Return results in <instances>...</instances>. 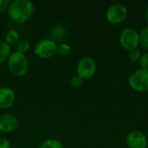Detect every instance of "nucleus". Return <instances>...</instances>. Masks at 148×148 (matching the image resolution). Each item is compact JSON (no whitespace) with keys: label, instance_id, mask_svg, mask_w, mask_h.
<instances>
[{"label":"nucleus","instance_id":"13","mask_svg":"<svg viewBox=\"0 0 148 148\" xmlns=\"http://www.w3.org/2000/svg\"><path fill=\"white\" fill-rule=\"evenodd\" d=\"M10 55V45L4 41H0V63L8 60Z\"/></svg>","mask_w":148,"mask_h":148},{"label":"nucleus","instance_id":"4","mask_svg":"<svg viewBox=\"0 0 148 148\" xmlns=\"http://www.w3.org/2000/svg\"><path fill=\"white\" fill-rule=\"evenodd\" d=\"M130 87L137 92L148 90V69H138L129 77Z\"/></svg>","mask_w":148,"mask_h":148},{"label":"nucleus","instance_id":"24","mask_svg":"<svg viewBox=\"0 0 148 148\" xmlns=\"http://www.w3.org/2000/svg\"><path fill=\"white\" fill-rule=\"evenodd\" d=\"M14 148H21V147H14Z\"/></svg>","mask_w":148,"mask_h":148},{"label":"nucleus","instance_id":"8","mask_svg":"<svg viewBox=\"0 0 148 148\" xmlns=\"http://www.w3.org/2000/svg\"><path fill=\"white\" fill-rule=\"evenodd\" d=\"M126 144L128 148H146L147 146V139L140 131H132L126 138Z\"/></svg>","mask_w":148,"mask_h":148},{"label":"nucleus","instance_id":"7","mask_svg":"<svg viewBox=\"0 0 148 148\" xmlns=\"http://www.w3.org/2000/svg\"><path fill=\"white\" fill-rule=\"evenodd\" d=\"M96 71V63L95 60L91 57H83L82 58L77 66H76V72L77 75L81 78L89 79L94 76Z\"/></svg>","mask_w":148,"mask_h":148},{"label":"nucleus","instance_id":"22","mask_svg":"<svg viewBox=\"0 0 148 148\" xmlns=\"http://www.w3.org/2000/svg\"><path fill=\"white\" fill-rule=\"evenodd\" d=\"M10 142L4 139V138H0V148H10Z\"/></svg>","mask_w":148,"mask_h":148},{"label":"nucleus","instance_id":"20","mask_svg":"<svg viewBox=\"0 0 148 148\" xmlns=\"http://www.w3.org/2000/svg\"><path fill=\"white\" fill-rule=\"evenodd\" d=\"M140 52L139 49H133V50H130L129 51V54H128V56H129V59L133 62H139L140 58Z\"/></svg>","mask_w":148,"mask_h":148},{"label":"nucleus","instance_id":"21","mask_svg":"<svg viewBox=\"0 0 148 148\" xmlns=\"http://www.w3.org/2000/svg\"><path fill=\"white\" fill-rule=\"evenodd\" d=\"M10 1V0H0V13L4 12L9 9Z\"/></svg>","mask_w":148,"mask_h":148},{"label":"nucleus","instance_id":"3","mask_svg":"<svg viewBox=\"0 0 148 148\" xmlns=\"http://www.w3.org/2000/svg\"><path fill=\"white\" fill-rule=\"evenodd\" d=\"M57 44L50 38H44L38 41L35 46V53L41 58H50L56 53Z\"/></svg>","mask_w":148,"mask_h":148},{"label":"nucleus","instance_id":"16","mask_svg":"<svg viewBox=\"0 0 148 148\" xmlns=\"http://www.w3.org/2000/svg\"><path fill=\"white\" fill-rule=\"evenodd\" d=\"M71 51V48L69 44L65 43V42H61L60 44L57 45V49H56V53L59 54L62 56H68Z\"/></svg>","mask_w":148,"mask_h":148},{"label":"nucleus","instance_id":"5","mask_svg":"<svg viewBox=\"0 0 148 148\" xmlns=\"http://www.w3.org/2000/svg\"><path fill=\"white\" fill-rule=\"evenodd\" d=\"M120 42L127 50L135 49L140 44L139 33L133 28H126L121 32Z\"/></svg>","mask_w":148,"mask_h":148},{"label":"nucleus","instance_id":"17","mask_svg":"<svg viewBox=\"0 0 148 148\" xmlns=\"http://www.w3.org/2000/svg\"><path fill=\"white\" fill-rule=\"evenodd\" d=\"M16 49H17V52L24 54L29 49V41L26 40V39H20L19 42L16 43Z\"/></svg>","mask_w":148,"mask_h":148},{"label":"nucleus","instance_id":"23","mask_svg":"<svg viewBox=\"0 0 148 148\" xmlns=\"http://www.w3.org/2000/svg\"><path fill=\"white\" fill-rule=\"evenodd\" d=\"M145 16H146V20H147V23H148V6H147V8L146 9V12H145Z\"/></svg>","mask_w":148,"mask_h":148},{"label":"nucleus","instance_id":"10","mask_svg":"<svg viewBox=\"0 0 148 148\" xmlns=\"http://www.w3.org/2000/svg\"><path fill=\"white\" fill-rule=\"evenodd\" d=\"M16 100V94L14 90L9 87L0 88V108L7 109L10 108Z\"/></svg>","mask_w":148,"mask_h":148},{"label":"nucleus","instance_id":"15","mask_svg":"<svg viewBox=\"0 0 148 148\" xmlns=\"http://www.w3.org/2000/svg\"><path fill=\"white\" fill-rule=\"evenodd\" d=\"M140 36V43L143 48L148 49V27L143 28L139 33Z\"/></svg>","mask_w":148,"mask_h":148},{"label":"nucleus","instance_id":"14","mask_svg":"<svg viewBox=\"0 0 148 148\" xmlns=\"http://www.w3.org/2000/svg\"><path fill=\"white\" fill-rule=\"evenodd\" d=\"M39 148H64L63 144L58 140H55V139H49V140H44L41 145Z\"/></svg>","mask_w":148,"mask_h":148},{"label":"nucleus","instance_id":"11","mask_svg":"<svg viewBox=\"0 0 148 148\" xmlns=\"http://www.w3.org/2000/svg\"><path fill=\"white\" fill-rule=\"evenodd\" d=\"M50 36L52 37L50 39H52L55 42L56 41H62L65 37V36H66V29H65V28L62 25L56 24V25H55L51 29Z\"/></svg>","mask_w":148,"mask_h":148},{"label":"nucleus","instance_id":"1","mask_svg":"<svg viewBox=\"0 0 148 148\" xmlns=\"http://www.w3.org/2000/svg\"><path fill=\"white\" fill-rule=\"evenodd\" d=\"M34 4L29 0H14L10 2L8 14L16 23H24L30 18L34 12Z\"/></svg>","mask_w":148,"mask_h":148},{"label":"nucleus","instance_id":"12","mask_svg":"<svg viewBox=\"0 0 148 148\" xmlns=\"http://www.w3.org/2000/svg\"><path fill=\"white\" fill-rule=\"evenodd\" d=\"M4 39H5L4 42H7L9 45H14V44H16L19 42L20 35H19V33L16 30L10 29V30H9L6 33Z\"/></svg>","mask_w":148,"mask_h":148},{"label":"nucleus","instance_id":"6","mask_svg":"<svg viewBox=\"0 0 148 148\" xmlns=\"http://www.w3.org/2000/svg\"><path fill=\"white\" fill-rule=\"evenodd\" d=\"M127 16V9L121 3H114L108 7L106 12L107 20L112 24L121 23Z\"/></svg>","mask_w":148,"mask_h":148},{"label":"nucleus","instance_id":"19","mask_svg":"<svg viewBox=\"0 0 148 148\" xmlns=\"http://www.w3.org/2000/svg\"><path fill=\"white\" fill-rule=\"evenodd\" d=\"M139 64L142 69H148V53H145L140 56Z\"/></svg>","mask_w":148,"mask_h":148},{"label":"nucleus","instance_id":"2","mask_svg":"<svg viewBox=\"0 0 148 148\" xmlns=\"http://www.w3.org/2000/svg\"><path fill=\"white\" fill-rule=\"evenodd\" d=\"M8 68L10 71L15 76H23L27 74L29 70V62L28 59L24 54L20 52H13L10 55L8 60Z\"/></svg>","mask_w":148,"mask_h":148},{"label":"nucleus","instance_id":"9","mask_svg":"<svg viewBox=\"0 0 148 148\" xmlns=\"http://www.w3.org/2000/svg\"><path fill=\"white\" fill-rule=\"evenodd\" d=\"M19 121L16 115L12 114H0V132L12 133L17 129Z\"/></svg>","mask_w":148,"mask_h":148},{"label":"nucleus","instance_id":"18","mask_svg":"<svg viewBox=\"0 0 148 148\" xmlns=\"http://www.w3.org/2000/svg\"><path fill=\"white\" fill-rule=\"evenodd\" d=\"M83 83V79L81 78L79 75H74L71 79H70V84L73 88H80Z\"/></svg>","mask_w":148,"mask_h":148}]
</instances>
